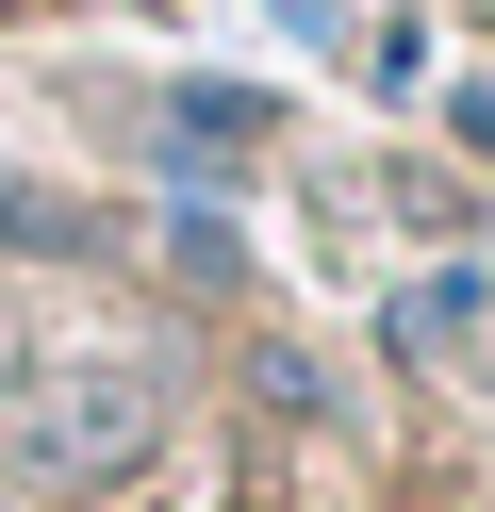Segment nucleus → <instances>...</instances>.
Returning a JSON list of instances; mask_svg holds the SVG:
<instances>
[{"label":"nucleus","instance_id":"nucleus-1","mask_svg":"<svg viewBox=\"0 0 495 512\" xmlns=\"http://www.w3.org/2000/svg\"><path fill=\"white\" fill-rule=\"evenodd\" d=\"M149 430H165V397L132 364H50L17 397V463L33 479H116V463H149Z\"/></svg>","mask_w":495,"mask_h":512},{"label":"nucleus","instance_id":"nucleus-2","mask_svg":"<svg viewBox=\"0 0 495 512\" xmlns=\"http://www.w3.org/2000/svg\"><path fill=\"white\" fill-rule=\"evenodd\" d=\"M231 512H281V496H231Z\"/></svg>","mask_w":495,"mask_h":512}]
</instances>
